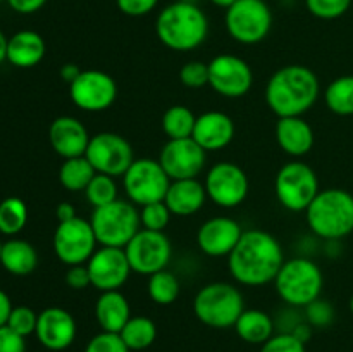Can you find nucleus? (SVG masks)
Masks as SVG:
<instances>
[{"label":"nucleus","instance_id":"1","mask_svg":"<svg viewBox=\"0 0 353 352\" xmlns=\"http://www.w3.org/2000/svg\"><path fill=\"white\" fill-rule=\"evenodd\" d=\"M285 262V252L274 235L264 230H247L228 255V268L236 283L262 286L274 282Z\"/></svg>","mask_w":353,"mask_h":352},{"label":"nucleus","instance_id":"2","mask_svg":"<svg viewBox=\"0 0 353 352\" xmlns=\"http://www.w3.org/2000/svg\"><path fill=\"white\" fill-rule=\"evenodd\" d=\"M319 95V78L302 64L283 66L265 85V104L278 117L303 116L316 106Z\"/></svg>","mask_w":353,"mask_h":352},{"label":"nucleus","instance_id":"3","mask_svg":"<svg viewBox=\"0 0 353 352\" xmlns=\"http://www.w3.org/2000/svg\"><path fill=\"white\" fill-rule=\"evenodd\" d=\"M155 35L169 50L190 52L199 48L209 35V19L199 3H169L155 19Z\"/></svg>","mask_w":353,"mask_h":352},{"label":"nucleus","instance_id":"4","mask_svg":"<svg viewBox=\"0 0 353 352\" xmlns=\"http://www.w3.org/2000/svg\"><path fill=\"white\" fill-rule=\"evenodd\" d=\"M310 231L324 240H341L353 233V195L343 188L321 190L305 211Z\"/></svg>","mask_w":353,"mask_h":352},{"label":"nucleus","instance_id":"5","mask_svg":"<svg viewBox=\"0 0 353 352\" xmlns=\"http://www.w3.org/2000/svg\"><path fill=\"white\" fill-rule=\"evenodd\" d=\"M243 311V295L238 286L228 282L207 283L193 299V313L196 320L217 330L234 326Z\"/></svg>","mask_w":353,"mask_h":352},{"label":"nucleus","instance_id":"6","mask_svg":"<svg viewBox=\"0 0 353 352\" xmlns=\"http://www.w3.org/2000/svg\"><path fill=\"white\" fill-rule=\"evenodd\" d=\"M274 286L283 302L292 307H305L321 297L324 276L314 261L307 257H293L283 262Z\"/></svg>","mask_w":353,"mask_h":352},{"label":"nucleus","instance_id":"7","mask_svg":"<svg viewBox=\"0 0 353 352\" xmlns=\"http://www.w3.org/2000/svg\"><path fill=\"white\" fill-rule=\"evenodd\" d=\"M90 224L100 247L124 248L141 230L140 211L130 200H114L93 209Z\"/></svg>","mask_w":353,"mask_h":352},{"label":"nucleus","instance_id":"8","mask_svg":"<svg viewBox=\"0 0 353 352\" xmlns=\"http://www.w3.org/2000/svg\"><path fill=\"white\" fill-rule=\"evenodd\" d=\"M319 192V178L316 171L302 161L286 162L276 175V199L292 213H305Z\"/></svg>","mask_w":353,"mask_h":352},{"label":"nucleus","instance_id":"9","mask_svg":"<svg viewBox=\"0 0 353 352\" xmlns=\"http://www.w3.org/2000/svg\"><path fill=\"white\" fill-rule=\"evenodd\" d=\"M224 26L238 43H261L271 33L272 10L265 0H236L226 9Z\"/></svg>","mask_w":353,"mask_h":352},{"label":"nucleus","instance_id":"10","mask_svg":"<svg viewBox=\"0 0 353 352\" xmlns=\"http://www.w3.org/2000/svg\"><path fill=\"white\" fill-rule=\"evenodd\" d=\"M123 185L130 202L143 207L147 204L164 200L171 178L164 171L159 159L140 157L134 159L130 169L124 173Z\"/></svg>","mask_w":353,"mask_h":352},{"label":"nucleus","instance_id":"11","mask_svg":"<svg viewBox=\"0 0 353 352\" xmlns=\"http://www.w3.org/2000/svg\"><path fill=\"white\" fill-rule=\"evenodd\" d=\"M85 157L100 175L124 176L134 161V152L130 141L114 131H102L90 138Z\"/></svg>","mask_w":353,"mask_h":352},{"label":"nucleus","instance_id":"12","mask_svg":"<svg viewBox=\"0 0 353 352\" xmlns=\"http://www.w3.org/2000/svg\"><path fill=\"white\" fill-rule=\"evenodd\" d=\"M124 252L134 273L150 276L168 268L172 255V245L164 231L141 228L124 247Z\"/></svg>","mask_w":353,"mask_h":352},{"label":"nucleus","instance_id":"13","mask_svg":"<svg viewBox=\"0 0 353 352\" xmlns=\"http://www.w3.org/2000/svg\"><path fill=\"white\" fill-rule=\"evenodd\" d=\"M97 238L90 219L76 216L59 223L54 231V252L65 266L86 264L97 251Z\"/></svg>","mask_w":353,"mask_h":352},{"label":"nucleus","instance_id":"14","mask_svg":"<svg viewBox=\"0 0 353 352\" xmlns=\"http://www.w3.org/2000/svg\"><path fill=\"white\" fill-rule=\"evenodd\" d=\"M205 192L209 200L224 209H233L245 202L248 195L247 173L243 168L230 161H221L214 164L205 175Z\"/></svg>","mask_w":353,"mask_h":352},{"label":"nucleus","instance_id":"15","mask_svg":"<svg viewBox=\"0 0 353 352\" xmlns=\"http://www.w3.org/2000/svg\"><path fill=\"white\" fill-rule=\"evenodd\" d=\"M69 97L85 113H102L116 102L117 83L109 72L83 69L81 75L69 85Z\"/></svg>","mask_w":353,"mask_h":352},{"label":"nucleus","instance_id":"16","mask_svg":"<svg viewBox=\"0 0 353 352\" xmlns=\"http://www.w3.org/2000/svg\"><path fill=\"white\" fill-rule=\"evenodd\" d=\"M254 85V72L245 59L219 54L209 62V86L226 99H241Z\"/></svg>","mask_w":353,"mask_h":352},{"label":"nucleus","instance_id":"17","mask_svg":"<svg viewBox=\"0 0 353 352\" xmlns=\"http://www.w3.org/2000/svg\"><path fill=\"white\" fill-rule=\"evenodd\" d=\"M159 162L171 182L199 178L207 162V152L193 138L169 140L162 147Z\"/></svg>","mask_w":353,"mask_h":352},{"label":"nucleus","instance_id":"18","mask_svg":"<svg viewBox=\"0 0 353 352\" xmlns=\"http://www.w3.org/2000/svg\"><path fill=\"white\" fill-rule=\"evenodd\" d=\"M92 278V286L100 292L119 290L133 273L124 248L99 247L86 262Z\"/></svg>","mask_w":353,"mask_h":352},{"label":"nucleus","instance_id":"19","mask_svg":"<svg viewBox=\"0 0 353 352\" xmlns=\"http://www.w3.org/2000/svg\"><path fill=\"white\" fill-rule=\"evenodd\" d=\"M76 333L78 326L74 316L64 307H47L38 314L34 335L48 351L61 352L69 349L76 340Z\"/></svg>","mask_w":353,"mask_h":352},{"label":"nucleus","instance_id":"20","mask_svg":"<svg viewBox=\"0 0 353 352\" xmlns=\"http://www.w3.org/2000/svg\"><path fill=\"white\" fill-rule=\"evenodd\" d=\"M243 231L233 217H210L196 231V245L209 257H228L240 242Z\"/></svg>","mask_w":353,"mask_h":352},{"label":"nucleus","instance_id":"21","mask_svg":"<svg viewBox=\"0 0 353 352\" xmlns=\"http://www.w3.org/2000/svg\"><path fill=\"white\" fill-rule=\"evenodd\" d=\"M90 133L85 124L72 116H59L48 128V140L55 154L62 159L81 157L86 154Z\"/></svg>","mask_w":353,"mask_h":352},{"label":"nucleus","instance_id":"22","mask_svg":"<svg viewBox=\"0 0 353 352\" xmlns=\"http://www.w3.org/2000/svg\"><path fill=\"white\" fill-rule=\"evenodd\" d=\"M193 140L205 152L226 148L234 138V121L221 110H209L196 116Z\"/></svg>","mask_w":353,"mask_h":352},{"label":"nucleus","instance_id":"23","mask_svg":"<svg viewBox=\"0 0 353 352\" xmlns=\"http://www.w3.org/2000/svg\"><path fill=\"white\" fill-rule=\"evenodd\" d=\"M276 141L285 154L292 157H303L309 154L316 141L312 126L303 116L278 117L276 123Z\"/></svg>","mask_w":353,"mask_h":352},{"label":"nucleus","instance_id":"24","mask_svg":"<svg viewBox=\"0 0 353 352\" xmlns=\"http://www.w3.org/2000/svg\"><path fill=\"white\" fill-rule=\"evenodd\" d=\"M207 199L205 185L199 178H190L171 182L164 202L174 216H192L202 209Z\"/></svg>","mask_w":353,"mask_h":352},{"label":"nucleus","instance_id":"25","mask_svg":"<svg viewBox=\"0 0 353 352\" xmlns=\"http://www.w3.org/2000/svg\"><path fill=\"white\" fill-rule=\"evenodd\" d=\"M47 52V45L40 33L21 30L7 41V61L19 69H30L40 64Z\"/></svg>","mask_w":353,"mask_h":352},{"label":"nucleus","instance_id":"26","mask_svg":"<svg viewBox=\"0 0 353 352\" xmlns=\"http://www.w3.org/2000/svg\"><path fill=\"white\" fill-rule=\"evenodd\" d=\"M95 317L102 331L119 333L131 317V307L121 290L100 292L95 302Z\"/></svg>","mask_w":353,"mask_h":352},{"label":"nucleus","instance_id":"27","mask_svg":"<svg viewBox=\"0 0 353 352\" xmlns=\"http://www.w3.org/2000/svg\"><path fill=\"white\" fill-rule=\"evenodd\" d=\"M0 264L14 276H28L37 269L38 252L30 242L10 238L2 245Z\"/></svg>","mask_w":353,"mask_h":352},{"label":"nucleus","instance_id":"28","mask_svg":"<svg viewBox=\"0 0 353 352\" xmlns=\"http://www.w3.org/2000/svg\"><path fill=\"white\" fill-rule=\"evenodd\" d=\"M233 328L247 344L262 345L274 335V320L265 311L245 309Z\"/></svg>","mask_w":353,"mask_h":352},{"label":"nucleus","instance_id":"29","mask_svg":"<svg viewBox=\"0 0 353 352\" xmlns=\"http://www.w3.org/2000/svg\"><path fill=\"white\" fill-rule=\"evenodd\" d=\"M95 175V168L90 164L85 155H81V157L64 159L59 169V182L69 192H85Z\"/></svg>","mask_w":353,"mask_h":352},{"label":"nucleus","instance_id":"30","mask_svg":"<svg viewBox=\"0 0 353 352\" xmlns=\"http://www.w3.org/2000/svg\"><path fill=\"white\" fill-rule=\"evenodd\" d=\"M119 335L130 351H145L157 338V326L147 316H131Z\"/></svg>","mask_w":353,"mask_h":352},{"label":"nucleus","instance_id":"31","mask_svg":"<svg viewBox=\"0 0 353 352\" xmlns=\"http://www.w3.org/2000/svg\"><path fill=\"white\" fill-rule=\"evenodd\" d=\"M324 102L336 116H353V75L334 78L324 90Z\"/></svg>","mask_w":353,"mask_h":352},{"label":"nucleus","instance_id":"32","mask_svg":"<svg viewBox=\"0 0 353 352\" xmlns=\"http://www.w3.org/2000/svg\"><path fill=\"white\" fill-rule=\"evenodd\" d=\"M148 295L159 306H171L178 300L179 293H181V283H179L178 276L171 273L169 269H162V271L154 273L148 276Z\"/></svg>","mask_w":353,"mask_h":352},{"label":"nucleus","instance_id":"33","mask_svg":"<svg viewBox=\"0 0 353 352\" xmlns=\"http://www.w3.org/2000/svg\"><path fill=\"white\" fill-rule=\"evenodd\" d=\"M196 116L186 106H171L162 116V130L169 140L192 138Z\"/></svg>","mask_w":353,"mask_h":352},{"label":"nucleus","instance_id":"34","mask_svg":"<svg viewBox=\"0 0 353 352\" xmlns=\"http://www.w3.org/2000/svg\"><path fill=\"white\" fill-rule=\"evenodd\" d=\"M28 223V207L19 197H7L0 202V233L7 237L21 233Z\"/></svg>","mask_w":353,"mask_h":352},{"label":"nucleus","instance_id":"35","mask_svg":"<svg viewBox=\"0 0 353 352\" xmlns=\"http://www.w3.org/2000/svg\"><path fill=\"white\" fill-rule=\"evenodd\" d=\"M85 195L88 204H92L93 209H97V207L107 206V204L117 200V185L112 176L97 173L86 186Z\"/></svg>","mask_w":353,"mask_h":352},{"label":"nucleus","instance_id":"36","mask_svg":"<svg viewBox=\"0 0 353 352\" xmlns=\"http://www.w3.org/2000/svg\"><path fill=\"white\" fill-rule=\"evenodd\" d=\"M172 213L169 211V207L165 206L164 200L161 202H152L147 206L141 207L140 211V221L141 226L145 230L152 231H164L168 228L169 221H171Z\"/></svg>","mask_w":353,"mask_h":352},{"label":"nucleus","instance_id":"37","mask_svg":"<svg viewBox=\"0 0 353 352\" xmlns=\"http://www.w3.org/2000/svg\"><path fill=\"white\" fill-rule=\"evenodd\" d=\"M352 2L353 0H305V7L317 19L331 21L347 14Z\"/></svg>","mask_w":353,"mask_h":352},{"label":"nucleus","instance_id":"38","mask_svg":"<svg viewBox=\"0 0 353 352\" xmlns=\"http://www.w3.org/2000/svg\"><path fill=\"white\" fill-rule=\"evenodd\" d=\"M37 323L38 313H34V311L28 306H17L14 307L12 313H10L9 321H7L6 326H9L10 330L16 331L17 335L26 338L37 331Z\"/></svg>","mask_w":353,"mask_h":352},{"label":"nucleus","instance_id":"39","mask_svg":"<svg viewBox=\"0 0 353 352\" xmlns=\"http://www.w3.org/2000/svg\"><path fill=\"white\" fill-rule=\"evenodd\" d=\"M179 79L188 88H202L209 85V62L190 61L179 69Z\"/></svg>","mask_w":353,"mask_h":352},{"label":"nucleus","instance_id":"40","mask_svg":"<svg viewBox=\"0 0 353 352\" xmlns=\"http://www.w3.org/2000/svg\"><path fill=\"white\" fill-rule=\"evenodd\" d=\"M83 352H131L119 333L100 331L92 337Z\"/></svg>","mask_w":353,"mask_h":352},{"label":"nucleus","instance_id":"41","mask_svg":"<svg viewBox=\"0 0 353 352\" xmlns=\"http://www.w3.org/2000/svg\"><path fill=\"white\" fill-rule=\"evenodd\" d=\"M261 352H307L305 344L290 331L274 333L265 344L261 345Z\"/></svg>","mask_w":353,"mask_h":352},{"label":"nucleus","instance_id":"42","mask_svg":"<svg viewBox=\"0 0 353 352\" xmlns=\"http://www.w3.org/2000/svg\"><path fill=\"white\" fill-rule=\"evenodd\" d=\"M305 317L307 323L314 328H326L333 323L334 320V309L327 300L316 299L305 306Z\"/></svg>","mask_w":353,"mask_h":352},{"label":"nucleus","instance_id":"43","mask_svg":"<svg viewBox=\"0 0 353 352\" xmlns=\"http://www.w3.org/2000/svg\"><path fill=\"white\" fill-rule=\"evenodd\" d=\"M159 0H116V6L124 16L141 17L150 14L157 7Z\"/></svg>","mask_w":353,"mask_h":352},{"label":"nucleus","instance_id":"44","mask_svg":"<svg viewBox=\"0 0 353 352\" xmlns=\"http://www.w3.org/2000/svg\"><path fill=\"white\" fill-rule=\"evenodd\" d=\"M65 285L72 290H85L92 286V278H90L88 266L86 264H76L68 266V273H65Z\"/></svg>","mask_w":353,"mask_h":352},{"label":"nucleus","instance_id":"45","mask_svg":"<svg viewBox=\"0 0 353 352\" xmlns=\"http://www.w3.org/2000/svg\"><path fill=\"white\" fill-rule=\"evenodd\" d=\"M0 352H26L24 337L17 335L9 326H0Z\"/></svg>","mask_w":353,"mask_h":352},{"label":"nucleus","instance_id":"46","mask_svg":"<svg viewBox=\"0 0 353 352\" xmlns=\"http://www.w3.org/2000/svg\"><path fill=\"white\" fill-rule=\"evenodd\" d=\"M10 9L19 14H33L47 3V0H7Z\"/></svg>","mask_w":353,"mask_h":352},{"label":"nucleus","instance_id":"47","mask_svg":"<svg viewBox=\"0 0 353 352\" xmlns=\"http://www.w3.org/2000/svg\"><path fill=\"white\" fill-rule=\"evenodd\" d=\"M81 71L83 69L79 68L78 64H74V62H68V64L62 66L61 71H59V75H61L62 81L68 83V85H71V83L74 81L79 75H81Z\"/></svg>","mask_w":353,"mask_h":352},{"label":"nucleus","instance_id":"48","mask_svg":"<svg viewBox=\"0 0 353 352\" xmlns=\"http://www.w3.org/2000/svg\"><path fill=\"white\" fill-rule=\"evenodd\" d=\"M12 309L14 306L10 302V297L3 290H0V326H6Z\"/></svg>","mask_w":353,"mask_h":352},{"label":"nucleus","instance_id":"49","mask_svg":"<svg viewBox=\"0 0 353 352\" xmlns=\"http://www.w3.org/2000/svg\"><path fill=\"white\" fill-rule=\"evenodd\" d=\"M55 216H57L59 223H64V221L74 219L78 214H76V209H74V206H72V204L61 202L57 206V209H55Z\"/></svg>","mask_w":353,"mask_h":352},{"label":"nucleus","instance_id":"50","mask_svg":"<svg viewBox=\"0 0 353 352\" xmlns=\"http://www.w3.org/2000/svg\"><path fill=\"white\" fill-rule=\"evenodd\" d=\"M312 328L314 326H310L309 323H299L292 331H290V333H293L299 340H302L303 344H307V342L310 340V337H312Z\"/></svg>","mask_w":353,"mask_h":352},{"label":"nucleus","instance_id":"51","mask_svg":"<svg viewBox=\"0 0 353 352\" xmlns=\"http://www.w3.org/2000/svg\"><path fill=\"white\" fill-rule=\"evenodd\" d=\"M7 41H9V38L0 31V64L7 61Z\"/></svg>","mask_w":353,"mask_h":352},{"label":"nucleus","instance_id":"52","mask_svg":"<svg viewBox=\"0 0 353 352\" xmlns=\"http://www.w3.org/2000/svg\"><path fill=\"white\" fill-rule=\"evenodd\" d=\"M209 2L214 3V6H217V7H223V9H228V7L233 6L236 0H209Z\"/></svg>","mask_w":353,"mask_h":352},{"label":"nucleus","instance_id":"53","mask_svg":"<svg viewBox=\"0 0 353 352\" xmlns=\"http://www.w3.org/2000/svg\"><path fill=\"white\" fill-rule=\"evenodd\" d=\"M183 2H190V3H199L200 0H183Z\"/></svg>","mask_w":353,"mask_h":352},{"label":"nucleus","instance_id":"54","mask_svg":"<svg viewBox=\"0 0 353 352\" xmlns=\"http://www.w3.org/2000/svg\"><path fill=\"white\" fill-rule=\"evenodd\" d=\"M350 311H352V314H353V295H352V299H350Z\"/></svg>","mask_w":353,"mask_h":352},{"label":"nucleus","instance_id":"55","mask_svg":"<svg viewBox=\"0 0 353 352\" xmlns=\"http://www.w3.org/2000/svg\"><path fill=\"white\" fill-rule=\"evenodd\" d=\"M2 245H3V244H2V242H0V254H2Z\"/></svg>","mask_w":353,"mask_h":352},{"label":"nucleus","instance_id":"56","mask_svg":"<svg viewBox=\"0 0 353 352\" xmlns=\"http://www.w3.org/2000/svg\"><path fill=\"white\" fill-rule=\"evenodd\" d=\"M0 2H3V0H0Z\"/></svg>","mask_w":353,"mask_h":352}]
</instances>
